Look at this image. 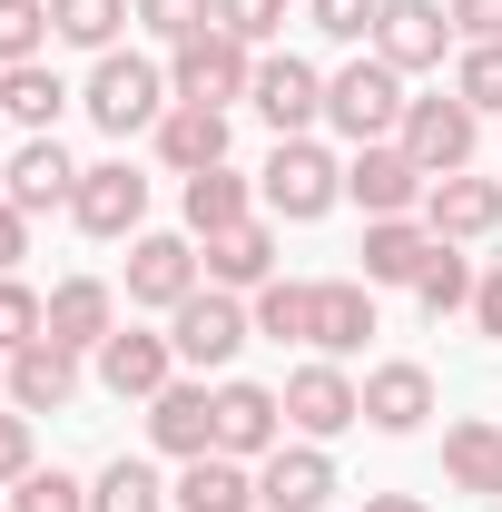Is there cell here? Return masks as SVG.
I'll list each match as a JSON object with an SVG mask.
<instances>
[{
	"label": "cell",
	"instance_id": "1",
	"mask_svg": "<svg viewBox=\"0 0 502 512\" xmlns=\"http://www.w3.org/2000/svg\"><path fill=\"white\" fill-rule=\"evenodd\" d=\"M404 109H414V99H404V69L375 60V50H365V60H345L335 79H325V128H335L345 148L394 138V128H404Z\"/></svg>",
	"mask_w": 502,
	"mask_h": 512
},
{
	"label": "cell",
	"instance_id": "2",
	"mask_svg": "<svg viewBox=\"0 0 502 512\" xmlns=\"http://www.w3.org/2000/svg\"><path fill=\"white\" fill-rule=\"evenodd\" d=\"M79 109L109 128V138H128V128H158V119H168V109H178V89H168V69L138 60V50H99L89 89H79Z\"/></svg>",
	"mask_w": 502,
	"mask_h": 512
},
{
	"label": "cell",
	"instance_id": "3",
	"mask_svg": "<svg viewBox=\"0 0 502 512\" xmlns=\"http://www.w3.org/2000/svg\"><path fill=\"white\" fill-rule=\"evenodd\" d=\"M256 197H266V217H286V227H315V217L345 197V168L325 158V138H276V158H266Z\"/></svg>",
	"mask_w": 502,
	"mask_h": 512
},
{
	"label": "cell",
	"instance_id": "4",
	"mask_svg": "<svg viewBox=\"0 0 502 512\" xmlns=\"http://www.w3.org/2000/svg\"><path fill=\"white\" fill-rule=\"evenodd\" d=\"M168 89L197 99V109H237V99L256 89V50H247V40H227V30H197V40L168 50Z\"/></svg>",
	"mask_w": 502,
	"mask_h": 512
},
{
	"label": "cell",
	"instance_id": "5",
	"mask_svg": "<svg viewBox=\"0 0 502 512\" xmlns=\"http://www.w3.org/2000/svg\"><path fill=\"white\" fill-rule=\"evenodd\" d=\"M247 335H256V316L227 296V286H197L188 306L168 316V345H178V365H188V375H227Z\"/></svg>",
	"mask_w": 502,
	"mask_h": 512
},
{
	"label": "cell",
	"instance_id": "6",
	"mask_svg": "<svg viewBox=\"0 0 502 512\" xmlns=\"http://www.w3.org/2000/svg\"><path fill=\"white\" fill-rule=\"evenodd\" d=\"M394 148H404L424 178H453V168H473V148H483V109H463L453 89H443V99H414L404 128H394Z\"/></svg>",
	"mask_w": 502,
	"mask_h": 512
},
{
	"label": "cell",
	"instance_id": "7",
	"mask_svg": "<svg viewBox=\"0 0 502 512\" xmlns=\"http://www.w3.org/2000/svg\"><path fill=\"white\" fill-rule=\"evenodd\" d=\"M197 286H207V256H197V237H158V227H138V237H128V306H158V316H178Z\"/></svg>",
	"mask_w": 502,
	"mask_h": 512
},
{
	"label": "cell",
	"instance_id": "8",
	"mask_svg": "<svg viewBox=\"0 0 502 512\" xmlns=\"http://www.w3.org/2000/svg\"><path fill=\"white\" fill-rule=\"evenodd\" d=\"M286 424H296L306 444L355 434V424H365V384L345 375L335 355H315V365H296V375H286Z\"/></svg>",
	"mask_w": 502,
	"mask_h": 512
},
{
	"label": "cell",
	"instance_id": "9",
	"mask_svg": "<svg viewBox=\"0 0 502 512\" xmlns=\"http://www.w3.org/2000/svg\"><path fill=\"white\" fill-rule=\"evenodd\" d=\"M453 40H463V30H453V10H443V0H384L365 50H375V60H394L404 79H424V69L453 60Z\"/></svg>",
	"mask_w": 502,
	"mask_h": 512
},
{
	"label": "cell",
	"instance_id": "10",
	"mask_svg": "<svg viewBox=\"0 0 502 512\" xmlns=\"http://www.w3.org/2000/svg\"><path fill=\"white\" fill-rule=\"evenodd\" d=\"M247 109L276 138H315L325 128V69L296 60V50H276V60H256V89H247Z\"/></svg>",
	"mask_w": 502,
	"mask_h": 512
},
{
	"label": "cell",
	"instance_id": "11",
	"mask_svg": "<svg viewBox=\"0 0 502 512\" xmlns=\"http://www.w3.org/2000/svg\"><path fill=\"white\" fill-rule=\"evenodd\" d=\"M69 217H79V237H99V247H119L148 227V178L128 168V158H99V168H79V197H69Z\"/></svg>",
	"mask_w": 502,
	"mask_h": 512
},
{
	"label": "cell",
	"instance_id": "12",
	"mask_svg": "<svg viewBox=\"0 0 502 512\" xmlns=\"http://www.w3.org/2000/svg\"><path fill=\"white\" fill-rule=\"evenodd\" d=\"M424 188H434V178H424L394 138H375V148L345 158V197H355L365 217H424Z\"/></svg>",
	"mask_w": 502,
	"mask_h": 512
},
{
	"label": "cell",
	"instance_id": "13",
	"mask_svg": "<svg viewBox=\"0 0 502 512\" xmlns=\"http://www.w3.org/2000/svg\"><path fill=\"white\" fill-rule=\"evenodd\" d=\"M276 444H286V394H276V384L227 375V384H217V453H237V463H266Z\"/></svg>",
	"mask_w": 502,
	"mask_h": 512
},
{
	"label": "cell",
	"instance_id": "14",
	"mask_svg": "<svg viewBox=\"0 0 502 512\" xmlns=\"http://www.w3.org/2000/svg\"><path fill=\"white\" fill-rule=\"evenodd\" d=\"M424 227H434L443 247H483L502 227V178H473V168H453L424 188Z\"/></svg>",
	"mask_w": 502,
	"mask_h": 512
},
{
	"label": "cell",
	"instance_id": "15",
	"mask_svg": "<svg viewBox=\"0 0 502 512\" xmlns=\"http://www.w3.org/2000/svg\"><path fill=\"white\" fill-rule=\"evenodd\" d=\"M0 197L20 217H50V207L79 197V158H69L60 138H20V158H0Z\"/></svg>",
	"mask_w": 502,
	"mask_h": 512
},
{
	"label": "cell",
	"instance_id": "16",
	"mask_svg": "<svg viewBox=\"0 0 502 512\" xmlns=\"http://www.w3.org/2000/svg\"><path fill=\"white\" fill-rule=\"evenodd\" d=\"M50 345H69V355H99L109 335H119V286L109 276H60L50 286V325H40Z\"/></svg>",
	"mask_w": 502,
	"mask_h": 512
},
{
	"label": "cell",
	"instance_id": "17",
	"mask_svg": "<svg viewBox=\"0 0 502 512\" xmlns=\"http://www.w3.org/2000/svg\"><path fill=\"white\" fill-rule=\"evenodd\" d=\"M148 444L178 453V463L217 453V394H207V375H178L168 394H148Z\"/></svg>",
	"mask_w": 502,
	"mask_h": 512
},
{
	"label": "cell",
	"instance_id": "18",
	"mask_svg": "<svg viewBox=\"0 0 502 512\" xmlns=\"http://www.w3.org/2000/svg\"><path fill=\"white\" fill-rule=\"evenodd\" d=\"M325 493H335V463H325V444H306V434L256 463V512H325Z\"/></svg>",
	"mask_w": 502,
	"mask_h": 512
},
{
	"label": "cell",
	"instance_id": "19",
	"mask_svg": "<svg viewBox=\"0 0 502 512\" xmlns=\"http://www.w3.org/2000/svg\"><path fill=\"white\" fill-rule=\"evenodd\" d=\"M99 384H109L119 404H148V394H168V384H178V345H168V335L119 325V335L99 345Z\"/></svg>",
	"mask_w": 502,
	"mask_h": 512
},
{
	"label": "cell",
	"instance_id": "20",
	"mask_svg": "<svg viewBox=\"0 0 502 512\" xmlns=\"http://www.w3.org/2000/svg\"><path fill=\"white\" fill-rule=\"evenodd\" d=\"M365 335H375V286L365 276H315V325H306V345L315 355H365Z\"/></svg>",
	"mask_w": 502,
	"mask_h": 512
},
{
	"label": "cell",
	"instance_id": "21",
	"mask_svg": "<svg viewBox=\"0 0 502 512\" xmlns=\"http://www.w3.org/2000/svg\"><path fill=\"white\" fill-rule=\"evenodd\" d=\"M10 404H20V414H69V404H79V355L50 345V335H30V345L10 355Z\"/></svg>",
	"mask_w": 502,
	"mask_h": 512
},
{
	"label": "cell",
	"instance_id": "22",
	"mask_svg": "<svg viewBox=\"0 0 502 512\" xmlns=\"http://www.w3.org/2000/svg\"><path fill=\"white\" fill-rule=\"evenodd\" d=\"M148 138H158V168H168V178L227 168V109H197V99H178V109L148 128Z\"/></svg>",
	"mask_w": 502,
	"mask_h": 512
},
{
	"label": "cell",
	"instance_id": "23",
	"mask_svg": "<svg viewBox=\"0 0 502 512\" xmlns=\"http://www.w3.org/2000/svg\"><path fill=\"white\" fill-rule=\"evenodd\" d=\"M424 414H434V375L414 355H394V365L365 375V424L375 434H424Z\"/></svg>",
	"mask_w": 502,
	"mask_h": 512
},
{
	"label": "cell",
	"instance_id": "24",
	"mask_svg": "<svg viewBox=\"0 0 502 512\" xmlns=\"http://www.w3.org/2000/svg\"><path fill=\"white\" fill-rule=\"evenodd\" d=\"M443 237L424 217H365V286H414Z\"/></svg>",
	"mask_w": 502,
	"mask_h": 512
},
{
	"label": "cell",
	"instance_id": "25",
	"mask_svg": "<svg viewBox=\"0 0 502 512\" xmlns=\"http://www.w3.org/2000/svg\"><path fill=\"white\" fill-rule=\"evenodd\" d=\"M266 276H276V227H266V217H247V227H217V237H207V286L256 296Z\"/></svg>",
	"mask_w": 502,
	"mask_h": 512
},
{
	"label": "cell",
	"instance_id": "26",
	"mask_svg": "<svg viewBox=\"0 0 502 512\" xmlns=\"http://www.w3.org/2000/svg\"><path fill=\"white\" fill-rule=\"evenodd\" d=\"M168 503H178V512H256V463H237V453H197L188 473L168 483Z\"/></svg>",
	"mask_w": 502,
	"mask_h": 512
},
{
	"label": "cell",
	"instance_id": "27",
	"mask_svg": "<svg viewBox=\"0 0 502 512\" xmlns=\"http://www.w3.org/2000/svg\"><path fill=\"white\" fill-rule=\"evenodd\" d=\"M443 483H453V493H483V503H502V424L463 414V424L443 434Z\"/></svg>",
	"mask_w": 502,
	"mask_h": 512
},
{
	"label": "cell",
	"instance_id": "28",
	"mask_svg": "<svg viewBox=\"0 0 502 512\" xmlns=\"http://www.w3.org/2000/svg\"><path fill=\"white\" fill-rule=\"evenodd\" d=\"M178 207H188V237L207 247L217 227H247L256 217V188L237 178V168H197V178H178Z\"/></svg>",
	"mask_w": 502,
	"mask_h": 512
},
{
	"label": "cell",
	"instance_id": "29",
	"mask_svg": "<svg viewBox=\"0 0 502 512\" xmlns=\"http://www.w3.org/2000/svg\"><path fill=\"white\" fill-rule=\"evenodd\" d=\"M0 109L30 128V138H60V109H69V89H60V69L50 60H20V69H0Z\"/></svg>",
	"mask_w": 502,
	"mask_h": 512
},
{
	"label": "cell",
	"instance_id": "30",
	"mask_svg": "<svg viewBox=\"0 0 502 512\" xmlns=\"http://www.w3.org/2000/svg\"><path fill=\"white\" fill-rule=\"evenodd\" d=\"M89 512H178L168 503V483H158V463H138V453H119L99 483H89Z\"/></svg>",
	"mask_w": 502,
	"mask_h": 512
},
{
	"label": "cell",
	"instance_id": "31",
	"mask_svg": "<svg viewBox=\"0 0 502 512\" xmlns=\"http://www.w3.org/2000/svg\"><path fill=\"white\" fill-rule=\"evenodd\" d=\"M247 316H256V335H266V345H306V325H315V286H296V276H266Z\"/></svg>",
	"mask_w": 502,
	"mask_h": 512
},
{
	"label": "cell",
	"instance_id": "32",
	"mask_svg": "<svg viewBox=\"0 0 502 512\" xmlns=\"http://www.w3.org/2000/svg\"><path fill=\"white\" fill-rule=\"evenodd\" d=\"M119 20H138L128 0H50V40L69 50H119Z\"/></svg>",
	"mask_w": 502,
	"mask_h": 512
},
{
	"label": "cell",
	"instance_id": "33",
	"mask_svg": "<svg viewBox=\"0 0 502 512\" xmlns=\"http://www.w3.org/2000/svg\"><path fill=\"white\" fill-rule=\"evenodd\" d=\"M414 306H424V316H463V306H473V256H463V247H434V256H424V276H414Z\"/></svg>",
	"mask_w": 502,
	"mask_h": 512
},
{
	"label": "cell",
	"instance_id": "34",
	"mask_svg": "<svg viewBox=\"0 0 502 512\" xmlns=\"http://www.w3.org/2000/svg\"><path fill=\"white\" fill-rule=\"evenodd\" d=\"M453 99L483 109V119H502V40H463L453 50Z\"/></svg>",
	"mask_w": 502,
	"mask_h": 512
},
{
	"label": "cell",
	"instance_id": "35",
	"mask_svg": "<svg viewBox=\"0 0 502 512\" xmlns=\"http://www.w3.org/2000/svg\"><path fill=\"white\" fill-rule=\"evenodd\" d=\"M10 512H89V483H79V473H60V463H50V473L30 463V473L10 483Z\"/></svg>",
	"mask_w": 502,
	"mask_h": 512
},
{
	"label": "cell",
	"instance_id": "36",
	"mask_svg": "<svg viewBox=\"0 0 502 512\" xmlns=\"http://www.w3.org/2000/svg\"><path fill=\"white\" fill-rule=\"evenodd\" d=\"M50 50V0H0V69Z\"/></svg>",
	"mask_w": 502,
	"mask_h": 512
},
{
	"label": "cell",
	"instance_id": "37",
	"mask_svg": "<svg viewBox=\"0 0 502 512\" xmlns=\"http://www.w3.org/2000/svg\"><path fill=\"white\" fill-rule=\"evenodd\" d=\"M138 30L178 50V40H197V30H217V0H138Z\"/></svg>",
	"mask_w": 502,
	"mask_h": 512
},
{
	"label": "cell",
	"instance_id": "38",
	"mask_svg": "<svg viewBox=\"0 0 502 512\" xmlns=\"http://www.w3.org/2000/svg\"><path fill=\"white\" fill-rule=\"evenodd\" d=\"M40 325H50V296H40V286H20V276H0V355H20Z\"/></svg>",
	"mask_w": 502,
	"mask_h": 512
},
{
	"label": "cell",
	"instance_id": "39",
	"mask_svg": "<svg viewBox=\"0 0 502 512\" xmlns=\"http://www.w3.org/2000/svg\"><path fill=\"white\" fill-rule=\"evenodd\" d=\"M217 30L247 40V50H266V40L286 30V0H217Z\"/></svg>",
	"mask_w": 502,
	"mask_h": 512
},
{
	"label": "cell",
	"instance_id": "40",
	"mask_svg": "<svg viewBox=\"0 0 502 512\" xmlns=\"http://www.w3.org/2000/svg\"><path fill=\"white\" fill-rule=\"evenodd\" d=\"M30 424H40V414H20V404H0V493H10V483H20L30 463H40V434H30Z\"/></svg>",
	"mask_w": 502,
	"mask_h": 512
},
{
	"label": "cell",
	"instance_id": "41",
	"mask_svg": "<svg viewBox=\"0 0 502 512\" xmlns=\"http://www.w3.org/2000/svg\"><path fill=\"white\" fill-rule=\"evenodd\" d=\"M375 10L384 0H306V20L325 30V40H375Z\"/></svg>",
	"mask_w": 502,
	"mask_h": 512
},
{
	"label": "cell",
	"instance_id": "42",
	"mask_svg": "<svg viewBox=\"0 0 502 512\" xmlns=\"http://www.w3.org/2000/svg\"><path fill=\"white\" fill-rule=\"evenodd\" d=\"M463 40H502V0H443Z\"/></svg>",
	"mask_w": 502,
	"mask_h": 512
},
{
	"label": "cell",
	"instance_id": "43",
	"mask_svg": "<svg viewBox=\"0 0 502 512\" xmlns=\"http://www.w3.org/2000/svg\"><path fill=\"white\" fill-rule=\"evenodd\" d=\"M473 325L502 345V266H483V276H473Z\"/></svg>",
	"mask_w": 502,
	"mask_h": 512
},
{
	"label": "cell",
	"instance_id": "44",
	"mask_svg": "<svg viewBox=\"0 0 502 512\" xmlns=\"http://www.w3.org/2000/svg\"><path fill=\"white\" fill-rule=\"evenodd\" d=\"M20 256H30V217L0 197V276H20Z\"/></svg>",
	"mask_w": 502,
	"mask_h": 512
},
{
	"label": "cell",
	"instance_id": "45",
	"mask_svg": "<svg viewBox=\"0 0 502 512\" xmlns=\"http://www.w3.org/2000/svg\"><path fill=\"white\" fill-rule=\"evenodd\" d=\"M365 512H434L424 493H365Z\"/></svg>",
	"mask_w": 502,
	"mask_h": 512
},
{
	"label": "cell",
	"instance_id": "46",
	"mask_svg": "<svg viewBox=\"0 0 502 512\" xmlns=\"http://www.w3.org/2000/svg\"><path fill=\"white\" fill-rule=\"evenodd\" d=\"M0 404H10V355H0Z\"/></svg>",
	"mask_w": 502,
	"mask_h": 512
},
{
	"label": "cell",
	"instance_id": "47",
	"mask_svg": "<svg viewBox=\"0 0 502 512\" xmlns=\"http://www.w3.org/2000/svg\"><path fill=\"white\" fill-rule=\"evenodd\" d=\"M0 512H10V503H0Z\"/></svg>",
	"mask_w": 502,
	"mask_h": 512
}]
</instances>
